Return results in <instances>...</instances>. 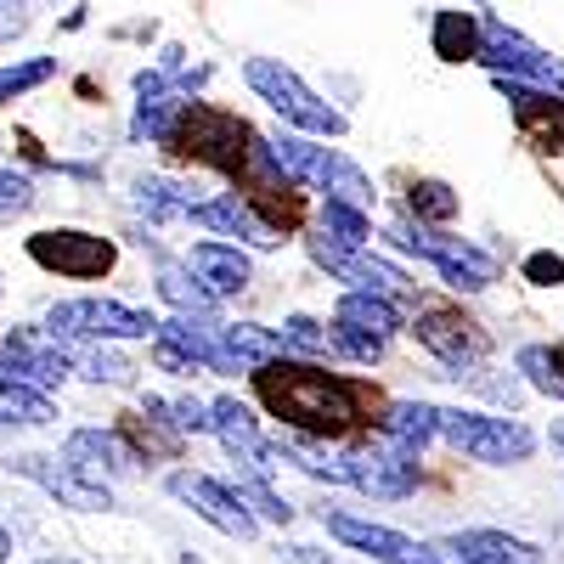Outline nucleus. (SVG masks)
Listing matches in <instances>:
<instances>
[{"mask_svg":"<svg viewBox=\"0 0 564 564\" xmlns=\"http://www.w3.org/2000/svg\"><path fill=\"white\" fill-rule=\"evenodd\" d=\"M480 63H486L497 79H520V85L558 90V97H564V63L547 57L542 45H531L525 34L502 29V23H486V29H480Z\"/></svg>","mask_w":564,"mask_h":564,"instance_id":"nucleus-7","label":"nucleus"},{"mask_svg":"<svg viewBox=\"0 0 564 564\" xmlns=\"http://www.w3.org/2000/svg\"><path fill=\"white\" fill-rule=\"evenodd\" d=\"M294 558H300V564H334V558L316 553V547H294Z\"/></svg>","mask_w":564,"mask_h":564,"instance_id":"nucleus-41","label":"nucleus"},{"mask_svg":"<svg viewBox=\"0 0 564 564\" xmlns=\"http://www.w3.org/2000/svg\"><path fill=\"white\" fill-rule=\"evenodd\" d=\"M345 468H350V486L367 491V497H384V502H401L417 491V452L384 441V435H372L361 446L345 452Z\"/></svg>","mask_w":564,"mask_h":564,"instance_id":"nucleus-8","label":"nucleus"},{"mask_svg":"<svg viewBox=\"0 0 564 564\" xmlns=\"http://www.w3.org/2000/svg\"><path fill=\"white\" fill-rule=\"evenodd\" d=\"M18 475L23 480H34L45 497H57L63 508H74V513H102V508H113V491L102 486V480H90V475H79V468L68 463V457H45V452H23L18 463Z\"/></svg>","mask_w":564,"mask_h":564,"instance_id":"nucleus-13","label":"nucleus"},{"mask_svg":"<svg viewBox=\"0 0 564 564\" xmlns=\"http://www.w3.org/2000/svg\"><path fill=\"white\" fill-rule=\"evenodd\" d=\"M40 564H79V558H40Z\"/></svg>","mask_w":564,"mask_h":564,"instance_id":"nucleus-45","label":"nucleus"},{"mask_svg":"<svg viewBox=\"0 0 564 564\" xmlns=\"http://www.w3.org/2000/svg\"><path fill=\"white\" fill-rule=\"evenodd\" d=\"M417 564H446V558H435V553H430V547H423V558H417Z\"/></svg>","mask_w":564,"mask_h":564,"instance_id":"nucleus-43","label":"nucleus"},{"mask_svg":"<svg viewBox=\"0 0 564 564\" xmlns=\"http://www.w3.org/2000/svg\"><path fill=\"white\" fill-rule=\"evenodd\" d=\"M379 435L406 446V452H423L441 435V406H430V401H395L384 412V423H379Z\"/></svg>","mask_w":564,"mask_h":564,"instance_id":"nucleus-25","label":"nucleus"},{"mask_svg":"<svg viewBox=\"0 0 564 564\" xmlns=\"http://www.w3.org/2000/svg\"><path fill=\"white\" fill-rule=\"evenodd\" d=\"M311 186H322L327 204H350V209H361V215H372V198H379V193H372V181H367L345 153H334V148H327V159H322V170H316Z\"/></svg>","mask_w":564,"mask_h":564,"instance_id":"nucleus-24","label":"nucleus"},{"mask_svg":"<svg viewBox=\"0 0 564 564\" xmlns=\"http://www.w3.org/2000/svg\"><path fill=\"white\" fill-rule=\"evenodd\" d=\"M7 558H12V531L0 525V564H7Z\"/></svg>","mask_w":564,"mask_h":564,"instance_id":"nucleus-42","label":"nucleus"},{"mask_svg":"<svg viewBox=\"0 0 564 564\" xmlns=\"http://www.w3.org/2000/svg\"><path fill=\"white\" fill-rule=\"evenodd\" d=\"M435 52L446 63H463V57H480V29L468 12H441L435 18Z\"/></svg>","mask_w":564,"mask_h":564,"instance_id":"nucleus-29","label":"nucleus"},{"mask_svg":"<svg viewBox=\"0 0 564 564\" xmlns=\"http://www.w3.org/2000/svg\"><path fill=\"white\" fill-rule=\"evenodd\" d=\"M254 390L260 401L289 423L300 435H345L361 423V395L356 384L334 379V372H322L311 361H289V356H271L254 367Z\"/></svg>","mask_w":564,"mask_h":564,"instance_id":"nucleus-1","label":"nucleus"},{"mask_svg":"<svg viewBox=\"0 0 564 564\" xmlns=\"http://www.w3.org/2000/svg\"><path fill=\"white\" fill-rule=\"evenodd\" d=\"M52 417H57V406L45 390L0 379V430H40V423H52Z\"/></svg>","mask_w":564,"mask_h":564,"instance_id":"nucleus-26","label":"nucleus"},{"mask_svg":"<svg viewBox=\"0 0 564 564\" xmlns=\"http://www.w3.org/2000/svg\"><path fill=\"white\" fill-rule=\"evenodd\" d=\"M74 372L90 384H130V367L119 356H102V350H90V356H74Z\"/></svg>","mask_w":564,"mask_h":564,"instance_id":"nucleus-37","label":"nucleus"},{"mask_svg":"<svg viewBox=\"0 0 564 564\" xmlns=\"http://www.w3.org/2000/svg\"><path fill=\"white\" fill-rule=\"evenodd\" d=\"M282 345L305 350V356H327V350H334V327H322L311 316H289V322H282Z\"/></svg>","mask_w":564,"mask_h":564,"instance_id":"nucleus-34","label":"nucleus"},{"mask_svg":"<svg viewBox=\"0 0 564 564\" xmlns=\"http://www.w3.org/2000/svg\"><path fill=\"white\" fill-rule=\"evenodd\" d=\"M276 463H294V468H305L311 480H327V486H350V468H345V457L339 452H327L322 446V435H282L276 441Z\"/></svg>","mask_w":564,"mask_h":564,"instance_id":"nucleus-23","label":"nucleus"},{"mask_svg":"<svg viewBox=\"0 0 564 564\" xmlns=\"http://www.w3.org/2000/svg\"><path fill=\"white\" fill-rule=\"evenodd\" d=\"M322 238H334V243H345V249H367L372 226H367V215L350 209V204H327V209H322Z\"/></svg>","mask_w":564,"mask_h":564,"instance_id":"nucleus-33","label":"nucleus"},{"mask_svg":"<svg viewBox=\"0 0 564 564\" xmlns=\"http://www.w3.org/2000/svg\"><path fill=\"white\" fill-rule=\"evenodd\" d=\"M520 372L531 379V390H542V395H558V401H564V350L531 345V350H520Z\"/></svg>","mask_w":564,"mask_h":564,"instance_id":"nucleus-30","label":"nucleus"},{"mask_svg":"<svg viewBox=\"0 0 564 564\" xmlns=\"http://www.w3.org/2000/svg\"><path fill=\"white\" fill-rule=\"evenodd\" d=\"M525 276H536L542 289H553V282H564V260L558 254H531L525 260Z\"/></svg>","mask_w":564,"mask_h":564,"instance_id":"nucleus-40","label":"nucleus"},{"mask_svg":"<svg viewBox=\"0 0 564 564\" xmlns=\"http://www.w3.org/2000/svg\"><path fill=\"white\" fill-rule=\"evenodd\" d=\"M164 486H170L175 502H186V508H193L198 520H209L220 536H238V542H254V536H260V520H254L249 502L231 491V486H220V480H209V475H193V468H175Z\"/></svg>","mask_w":564,"mask_h":564,"instance_id":"nucleus-10","label":"nucleus"},{"mask_svg":"<svg viewBox=\"0 0 564 564\" xmlns=\"http://www.w3.org/2000/svg\"><path fill=\"white\" fill-rule=\"evenodd\" d=\"M334 327H345V334H356V339L384 345L395 327H401V311H395V300L372 294V289H350L339 300V311H334Z\"/></svg>","mask_w":564,"mask_h":564,"instance_id":"nucleus-21","label":"nucleus"},{"mask_svg":"<svg viewBox=\"0 0 564 564\" xmlns=\"http://www.w3.org/2000/svg\"><path fill=\"white\" fill-rule=\"evenodd\" d=\"M265 153L289 181H316V170L327 159V148H316V141H305V135H271Z\"/></svg>","mask_w":564,"mask_h":564,"instance_id":"nucleus-28","label":"nucleus"},{"mask_svg":"<svg viewBox=\"0 0 564 564\" xmlns=\"http://www.w3.org/2000/svg\"><path fill=\"white\" fill-rule=\"evenodd\" d=\"M29 254H34V265L57 271V276H74V282H90V276L113 271V243L90 238V231H34Z\"/></svg>","mask_w":564,"mask_h":564,"instance_id":"nucleus-14","label":"nucleus"},{"mask_svg":"<svg viewBox=\"0 0 564 564\" xmlns=\"http://www.w3.org/2000/svg\"><path fill=\"white\" fill-rule=\"evenodd\" d=\"M34 204V181L18 170H0V215H23Z\"/></svg>","mask_w":564,"mask_h":564,"instance_id":"nucleus-39","label":"nucleus"},{"mask_svg":"<svg viewBox=\"0 0 564 564\" xmlns=\"http://www.w3.org/2000/svg\"><path fill=\"white\" fill-rule=\"evenodd\" d=\"M553 446H558V452H564V423H558V430H553Z\"/></svg>","mask_w":564,"mask_h":564,"instance_id":"nucleus-44","label":"nucleus"},{"mask_svg":"<svg viewBox=\"0 0 564 564\" xmlns=\"http://www.w3.org/2000/svg\"><path fill=\"white\" fill-rule=\"evenodd\" d=\"M238 497L249 502V513H260V520H271V525H289V520H294V508L282 502V497H276V491H271L265 480H254V475H249V480L238 486Z\"/></svg>","mask_w":564,"mask_h":564,"instance_id":"nucleus-35","label":"nucleus"},{"mask_svg":"<svg viewBox=\"0 0 564 564\" xmlns=\"http://www.w3.org/2000/svg\"><path fill=\"white\" fill-rule=\"evenodd\" d=\"M135 124H130V135L135 141H170V130H175V119H181V97L164 85V74H135Z\"/></svg>","mask_w":564,"mask_h":564,"instance_id":"nucleus-22","label":"nucleus"},{"mask_svg":"<svg viewBox=\"0 0 564 564\" xmlns=\"http://www.w3.org/2000/svg\"><path fill=\"white\" fill-rule=\"evenodd\" d=\"M243 79H249L254 97L271 102L289 124H300V130H311V135H345V113H339L334 102H322L289 63H276V57H249V63H243Z\"/></svg>","mask_w":564,"mask_h":564,"instance_id":"nucleus-2","label":"nucleus"},{"mask_svg":"<svg viewBox=\"0 0 564 564\" xmlns=\"http://www.w3.org/2000/svg\"><path fill=\"white\" fill-rule=\"evenodd\" d=\"M63 457L79 468V475L102 480V486L124 480L130 468H135V452H130V446H124L113 430H74V435L63 441Z\"/></svg>","mask_w":564,"mask_h":564,"instance_id":"nucleus-18","label":"nucleus"},{"mask_svg":"<svg viewBox=\"0 0 564 564\" xmlns=\"http://www.w3.org/2000/svg\"><path fill=\"white\" fill-rule=\"evenodd\" d=\"M135 209L148 215V220H175V215L193 209V198H181L170 181H159V175H153V181H135Z\"/></svg>","mask_w":564,"mask_h":564,"instance_id":"nucleus-32","label":"nucleus"},{"mask_svg":"<svg viewBox=\"0 0 564 564\" xmlns=\"http://www.w3.org/2000/svg\"><path fill=\"white\" fill-rule=\"evenodd\" d=\"M390 243L423 254L457 294H480V289H491V282H497V260H491L486 249L463 243V238H441V231H430L423 220H417V226H412V220H395V226H390Z\"/></svg>","mask_w":564,"mask_h":564,"instance_id":"nucleus-5","label":"nucleus"},{"mask_svg":"<svg viewBox=\"0 0 564 564\" xmlns=\"http://www.w3.org/2000/svg\"><path fill=\"white\" fill-rule=\"evenodd\" d=\"M45 327L63 345H119V339H153L159 322L119 300H63L45 311Z\"/></svg>","mask_w":564,"mask_h":564,"instance_id":"nucleus-3","label":"nucleus"},{"mask_svg":"<svg viewBox=\"0 0 564 564\" xmlns=\"http://www.w3.org/2000/svg\"><path fill=\"white\" fill-rule=\"evenodd\" d=\"M170 412H175V430L181 435H215V406L181 395V401H170Z\"/></svg>","mask_w":564,"mask_h":564,"instance_id":"nucleus-38","label":"nucleus"},{"mask_svg":"<svg viewBox=\"0 0 564 564\" xmlns=\"http://www.w3.org/2000/svg\"><path fill=\"white\" fill-rule=\"evenodd\" d=\"M159 294H164L175 311H186V316H215V294L193 276V265H164V271H159Z\"/></svg>","mask_w":564,"mask_h":564,"instance_id":"nucleus-27","label":"nucleus"},{"mask_svg":"<svg viewBox=\"0 0 564 564\" xmlns=\"http://www.w3.org/2000/svg\"><path fill=\"white\" fill-rule=\"evenodd\" d=\"M57 74V57H29V63H7L0 68V102H18L29 90H40L45 79Z\"/></svg>","mask_w":564,"mask_h":564,"instance_id":"nucleus-31","label":"nucleus"},{"mask_svg":"<svg viewBox=\"0 0 564 564\" xmlns=\"http://www.w3.org/2000/svg\"><path fill=\"white\" fill-rule=\"evenodd\" d=\"M311 260L327 265L339 282H350V289H372L384 300H412V276L401 265L379 260V254H367V249H345V243H334V238H322V231H316V238H311Z\"/></svg>","mask_w":564,"mask_h":564,"instance_id":"nucleus-12","label":"nucleus"},{"mask_svg":"<svg viewBox=\"0 0 564 564\" xmlns=\"http://www.w3.org/2000/svg\"><path fill=\"white\" fill-rule=\"evenodd\" d=\"M0 379H18L29 390L52 395L63 379H74V350L52 334V327H12L0 339Z\"/></svg>","mask_w":564,"mask_h":564,"instance_id":"nucleus-6","label":"nucleus"},{"mask_svg":"<svg viewBox=\"0 0 564 564\" xmlns=\"http://www.w3.org/2000/svg\"><path fill=\"white\" fill-rule=\"evenodd\" d=\"M215 435H220V446L238 457L254 480H271L276 475V441L260 435V423H254V412L243 401H231V395L215 401Z\"/></svg>","mask_w":564,"mask_h":564,"instance_id":"nucleus-15","label":"nucleus"},{"mask_svg":"<svg viewBox=\"0 0 564 564\" xmlns=\"http://www.w3.org/2000/svg\"><path fill=\"white\" fill-rule=\"evenodd\" d=\"M186 265H193V276L204 282L215 300L243 294L249 276H254V271H249V254L231 249V243H193V249H186Z\"/></svg>","mask_w":564,"mask_h":564,"instance_id":"nucleus-20","label":"nucleus"},{"mask_svg":"<svg viewBox=\"0 0 564 564\" xmlns=\"http://www.w3.org/2000/svg\"><path fill=\"white\" fill-rule=\"evenodd\" d=\"M446 564H542V553L508 531H452L430 547Z\"/></svg>","mask_w":564,"mask_h":564,"instance_id":"nucleus-16","label":"nucleus"},{"mask_svg":"<svg viewBox=\"0 0 564 564\" xmlns=\"http://www.w3.org/2000/svg\"><path fill=\"white\" fill-rule=\"evenodd\" d=\"M406 204H412V215H430V220H452V215H457L452 186H441V181H417Z\"/></svg>","mask_w":564,"mask_h":564,"instance_id":"nucleus-36","label":"nucleus"},{"mask_svg":"<svg viewBox=\"0 0 564 564\" xmlns=\"http://www.w3.org/2000/svg\"><path fill=\"white\" fill-rule=\"evenodd\" d=\"M412 334H417L423 350H430L435 361H446L452 372H468V367H480V361L491 356L486 327H480V322H468L457 305H423Z\"/></svg>","mask_w":564,"mask_h":564,"instance_id":"nucleus-9","label":"nucleus"},{"mask_svg":"<svg viewBox=\"0 0 564 564\" xmlns=\"http://www.w3.org/2000/svg\"><path fill=\"white\" fill-rule=\"evenodd\" d=\"M322 520H327V531H334L345 547H356V553H367V558H379V564H417V558H423V547H417L412 536L390 531V525L356 520V513H322Z\"/></svg>","mask_w":564,"mask_h":564,"instance_id":"nucleus-19","label":"nucleus"},{"mask_svg":"<svg viewBox=\"0 0 564 564\" xmlns=\"http://www.w3.org/2000/svg\"><path fill=\"white\" fill-rule=\"evenodd\" d=\"M170 141H175L181 153L204 159V164L238 170V164H243V148H238V141H249V124L231 119V113H215V108H198V102H193V108H181Z\"/></svg>","mask_w":564,"mask_h":564,"instance_id":"nucleus-11","label":"nucleus"},{"mask_svg":"<svg viewBox=\"0 0 564 564\" xmlns=\"http://www.w3.org/2000/svg\"><path fill=\"white\" fill-rule=\"evenodd\" d=\"M186 215H193L198 226H209V231H220V238H238V243H254V249H276V243H282V231H276L249 198H238V193L209 198V204H193Z\"/></svg>","mask_w":564,"mask_h":564,"instance_id":"nucleus-17","label":"nucleus"},{"mask_svg":"<svg viewBox=\"0 0 564 564\" xmlns=\"http://www.w3.org/2000/svg\"><path fill=\"white\" fill-rule=\"evenodd\" d=\"M441 441H452L463 457L491 463V468L525 463L536 452V435L525 430L520 417H486V412H463V406L441 412Z\"/></svg>","mask_w":564,"mask_h":564,"instance_id":"nucleus-4","label":"nucleus"}]
</instances>
